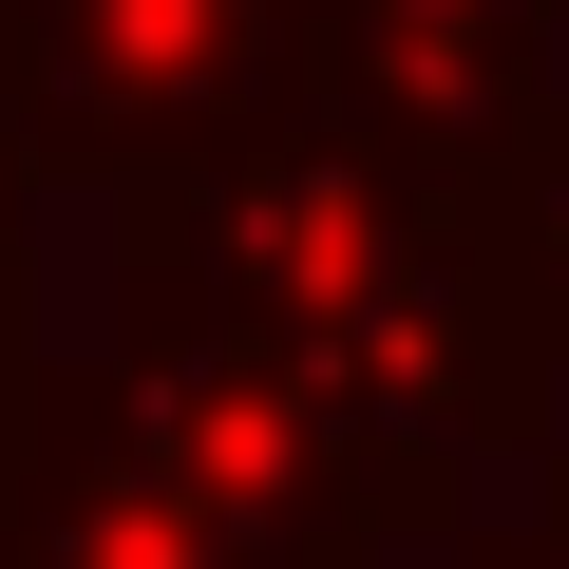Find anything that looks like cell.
<instances>
[{
    "label": "cell",
    "instance_id": "cell-6",
    "mask_svg": "<svg viewBox=\"0 0 569 569\" xmlns=\"http://www.w3.org/2000/svg\"><path fill=\"white\" fill-rule=\"evenodd\" d=\"M456 228H475V266H493V305L531 323V361L569 380V77L456 171Z\"/></svg>",
    "mask_w": 569,
    "mask_h": 569
},
{
    "label": "cell",
    "instance_id": "cell-8",
    "mask_svg": "<svg viewBox=\"0 0 569 569\" xmlns=\"http://www.w3.org/2000/svg\"><path fill=\"white\" fill-rule=\"evenodd\" d=\"M20 228H39V133L0 114V305H20Z\"/></svg>",
    "mask_w": 569,
    "mask_h": 569
},
{
    "label": "cell",
    "instance_id": "cell-9",
    "mask_svg": "<svg viewBox=\"0 0 569 569\" xmlns=\"http://www.w3.org/2000/svg\"><path fill=\"white\" fill-rule=\"evenodd\" d=\"M20 380H39V361H20V305H0V437H20Z\"/></svg>",
    "mask_w": 569,
    "mask_h": 569
},
{
    "label": "cell",
    "instance_id": "cell-1",
    "mask_svg": "<svg viewBox=\"0 0 569 569\" xmlns=\"http://www.w3.org/2000/svg\"><path fill=\"white\" fill-rule=\"evenodd\" d=\"M114 266H152V284H190V305L266 323L305 380H342L361 418H399V437H437L475 475L569 418V380L493 305L456 190L399 171V152H361L323 96L266 114V133H228V152H190V171H133L114 190Z\"/></svg>",
    "mask_w": 569,
    "mask_h": 569
},
{
    "label": "cell",
    "instance_id": "cell-5",
    "mask_svg": "<svg viewBox=\"0 0 569 569\" xmlns=\"http://www.w3.org/2000/svg\"><path fill=\"white\" fill-rule=\"evenodd\" d=\"M0 569H266L133 418V380H20V437H0Z\"/></svg>",
    "mask_w": 569,
    "mask_h": 569
},
{
    "label": "cell",
    "instance_id": "cell-4",
    "mask_svg": "<svg viewBox=\"0 0 569 569\" xmlns=\"http://www.w3.org/2000/svg\"><path fill=\"white\" fill-rule=\"evenodd\" d=\"M550 20H569V0H323V20H305V96L361 152H399V171L456 190L550 96Z\"/></svg>",
    "mask_w": 569,
    "mask_h": 569
},
{
    "label": "cell",
    "instance_id": "cell-3",
    "mask_svg": "<svg viewBox=\"0 0 569 569\" xmlns=\"http://www.w3.org/2000/svg\"><path fill=\"white\" fill-rule=\"evenodd\" d=\"M305 20L323 0H0V114L58 171L133 190L305 114Z\"/></svg>",
    "mask_w": 569,
    "mask_h": 569
},
{
    "label": "cell",
    "instance_id": "cell-7",
    "mask_svg": "<svg viewBox=\"0 0 569 569\" xmlns=\"http://www.w3.org/2000/svg\"><path fill=\"white\" fill-rule=\"evenodd\" d=\"M456 569H569V418L512 456V512H456Z\"/></svg>",
    "mask_w": 569,
    "mask_h": 569
},
{
    "label": "cell",
    "instance_id": "cell-2",
    "mask_svg": "<svg viewBox=\"0 0 569 569\" xmlns=\"http://www.w3.org/2000/svg\"><path fill=\"white\" fill-rule=\"evenodd\" d=\"M114 380L152 418V456L266 550V569H399V531H456L475 512V456L361 418L342 380H305L266 323L190 305V284L114 266Z\"/></svg>",
    "mask_w": 569,
    "mask_h": 569
}]
</instances>
